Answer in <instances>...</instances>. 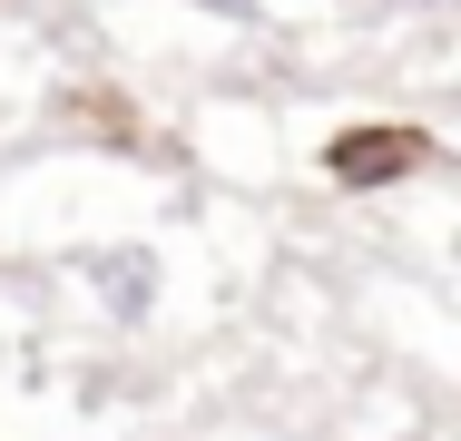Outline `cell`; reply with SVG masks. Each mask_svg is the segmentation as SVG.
<instances>
[{"mask_svg": "<svg viewBox=\"0 0 461 441\" xmlns=\"http://www.w3.org/2000/svg\"><path fill=\"white\" fill-rule=\"evenodd\" d=\"M79 284L108 304V324H148V304H158V256H148V246H98V256H79Z\"/></svg>", "mask_w": 461, "mask_h": 441, "instance_id": "cell-1", "label": "cell"}, {"mask_svg": "<svg viewBox=\"0 0 461 441\" xmlns=\"http://www.w3.org/2000/svg\"><path fill=\"white\" fill-rule=\"evenodd\" d=\"M422 158H432V148H422L412 128H344V138L324 148V167L344 176V186H393V176H412Z\"/></svg>", "mask_w": 461, "mask_h": 441, "instance_id": "cell-2", "label": "cell"}, {"mask_svg": "<svg viewBox=\"0 0 461 441\" xmlns=\"http://www.w3.org/2000/svg\"><path fill=\"white\" fill-rule=\"evenodd\" d=\"M393 10H442V0H393Z\"/></svg>", "mask_w": 461, "mask_h": 441, "instance_id": "cell-3", "label": "cell"}]
</instances>
